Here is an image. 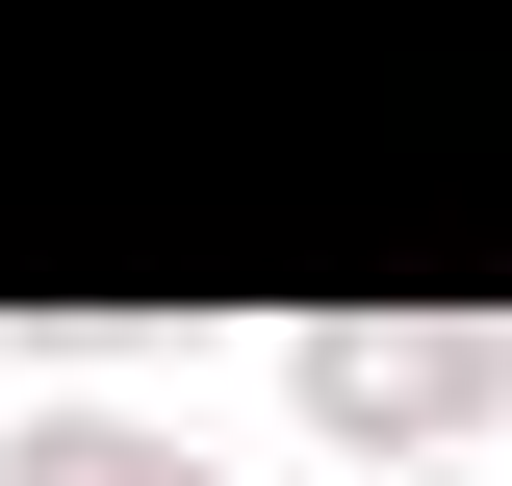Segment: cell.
<instances>
[{
    "mask_svg": "<svg viewBox=\"0 0 512 486\" xmlns=\"http://www.w3.org/2000/svg\"><path fill=\"white\" fill-rule=\"evenodd\" d=\"M308 410H333V435H436V410H512V333H308Z\"/></svg>",
    "mask_w": 512,
    "mask_h": 486,
    "instance_id": "cell-1",
    "label": "cell"
},
{
    "mask_svg": "<svg viewBox=\"0 0 512 486\" xmlns=\"http://www.w3.org/2000/svg\"><path fill=\"white\" fill-rule=\"evenodd\" d=\"M26 486H205V461H154V435H26Z\"/></svg>",
    "mask_w": 512,
    "mask_h": 486,
    "instance_id": "cell-2",
    "label": "cell"
}]
</instances>
